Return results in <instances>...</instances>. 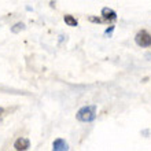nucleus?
Listing matches in <instances>:
<instances>
[{
	"mask_svg": "<svg viewBox=\"0 0 151 151\" xmlns=\"http://www.w3.org/2000/svg\"><path fill=\"white\" fill-rule=\"evenodd\" d=\"M113 30H114V26H110L109 29H106V32H104V33H106V35H111Z\"/></svg>",
	"mask_w": 151,
	"mask_h": 151,
	"instance_id": "1a4fd4ad",
	"label": "nucleus"
},
{
	"mask_svg": "<svg viewBox=\"0 0 151 151\" xmlns=\"http://www.w3.org/2000/svg\"><path fill=\"white\" fill-rule=\"evenodd\" d=\"M102 15H103V19L107 21V22H114L117 19V12L109 7H104L102 10Z\"/></svg>",
	"mask_w": 151,
	"mask_h": 151,
	"instance_id": "20e7f679",
	"label": "nucleus"
},
{
	"mask_svg": "<svg viewBox=\"0 0 151 151\" xmlns=\"http://www.w3.org/2000/svg\"><path fill=\"white\" fill-rule=\"evenodd\" d=\"M63 21H65V24H68L69 26H77V25H78L77 19H76L73 15H65L63 17Z\"/></svg>",
	"mask_w": 151,
	"mask_h": 151,
	"instance_id": "423d86ee",
	"label": "nucleus"
},
{
	"mask_svg": "<svg viewBox=\"0 0 151 151\" xmlns=\"http://www.w3.org/2000/svg\"><path fill=\"white\" fill-rule=\"evenodd\" d=\"M135 41L139 47H150L151 45V35L146 30H140L135 37Z\"/></svg>",
	"mask_w": 151,
	"mask_h": 151,
	"instance_id": "f03ea898",
	"label": "nucleus"
},
{
	"mask_svg": "<svg viewBox=\"0 0 151 151\" xmlns=\"http://www.w3.org/2000/svg\"><path fill=\"white\" fill-rule=\"evenodd\" d=\"M0 122H1V119H0Z\"/></svg>",
	"mask_w": 151,
	"mask_h": 151,
	"instance_id": "9b49d317",
	"label": "nucleus"
},
{
	"mask_svg": "<svg viewBox=\"0 0 151 151\" xmlns=\"http://www.w3.org/2000/svg\"><path fill=\"white\" fill-rule=\"evenodd\" d=\"M24 29H25V24H22V22H18V24H15L11 28V32L12 33H19V32H22Z\"/></svg>",
	"mask_w": 151,
	"mask_h": 151,
	"instance_id": "0eeeda50",
	"label": "nucleus"
},
{
	"mask_svg": "<svg viewBox=\"0 0 151 151\" xmlns=\"http://www.w3.org/2000/svg\"><path fill=\"white\" fill-rule=\"evenodd\" d=\"M89 21H91V22H96V24H100V22H102V19H100V18H95V17H91V18H89Z\"/></svg>",
	"mask_w": 151,
	"mask_h": 151,
	"instance_id": "6e6552de",
	"label": "nucleus"
},
{
	"mask_svg": "<svg viewBox=\"0 0 151 151\" xmlns=\"http://www.w3.org/2000/svg\"><path fill=\"white\" fill-rule=\"evenodd\" d=\"M77 119L81 122H92L96 118V106L91 104V106H84L77 111L76 114Z\"/></svg>",
	"mask_w": 151,
	"mask_h": 151,
	"instance_id": "f257e3e1",
	"label": "nucleus"
},
{
	"mask_svg": "<svg viewBox=\"0 0 151 151\" xmlns=\"http://www.w3.org/2000/svg\"><path fill=\"white\" fill-rule=\"evenodd\" d=\"M3 111H4V109H3V107H0V114H3Z\"/></svg>",
	"mask_w": 151,
	"mask_h": 151,
	"instance_id": "9d476101",
	"label": "nucleus"
},
{
	"mask_svg": "<svg viewBox=\"0 0 151 151\" xmlns=\"http://www.w3.org/2000/svg\"><path fill=\"white\" fill-rule=\"evenodd\" d=\"M29 147H30V142L28 139H25V137L17 139L15 143H14V148L18 151H25V150H28Z\"/></svg>",
	"mask_w": 151,
	"mask_h": 151,
	"instance_id": "7ed1b4c3",
	"label": "nucleus"
},
{
	"mask_svg": "<svg viewBox=\"0 0 151 151\" xmlns=\"http://www.w3.org/2000/svg\"><path fill=\"white\" fill-rule=\"evenodd\" d=\"M52 150L54 151H68L69 150V144L65 142L63 139H56L52 144Z\"/></svg>",
	"mask_w": 151,
	"mask_h": 151,
	"instance_id": "39448f33",
	"label": "nucleus"
}]
</instances>
